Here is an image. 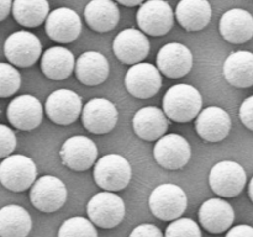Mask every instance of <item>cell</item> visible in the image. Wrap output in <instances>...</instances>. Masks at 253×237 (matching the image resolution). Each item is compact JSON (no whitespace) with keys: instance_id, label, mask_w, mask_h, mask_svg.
<instances>
[{"instance_id":"6da1fadb","label":"cell","mask_w":253,"mask_h":237,"mask_svg":"<svg viewBox=\"0 0 253 237\" xmlns=\"http://www.w3.org/2000/svg\"><path fill=\"white\" fill-rule=\"evenodd\" d=\"M203 105L202 94L189 84H177L166 91L163 111L175 122H189L199 114Z\"/></svg>"},{"instance_id":"7a4b0ae2","label":"cell","mask_w":253,"mask_h":237,"mask_svg":"<svg viewBox=\"0 0 253 237\" xmlns=\"http://www.w3.org/2000/svg\"><path fill=\"white\" fill-rule=\"evenodd\" d=\"M148 205L151 212L157 219L162 221H174L187 210L188 198L180 187L165 183L152 190Z\"/></svg>"},{"instance_id":"3957f363","label":"cell","mask_w":253,"mask_h":237,"mask_svg":"<svg viewBox=\"0 0 253 237\" xmlns=\"http://www.w3.org/2000/svg\"><path fill=\"white\" fill-rule=\"evenodd\" d=\"M132 177L131 164L123 156L106 155L99 158L94 167V180L96 184L108 192H119L125 189Z\"/></svg>"},{"instance_id":"277c9868","label":"cell","mask_w":253,"mask_h":237,"mask_svg":"<svg viewBox=\"0 0 253 237\" xmlns=\"http://www.w3.org/2000/svg\"><path fill=\"white\" fill-rule=\"evenodd\" d=\"M36 164L26 156L10 155L0 164V182L11 192L27 190L36 182Z\"/></svg>"},{"instance_id":"5b68a950","label":"cell","mask_w":253,"mask_h":237,"mask_svg":"<svg viewBox=\"0 0 253 237\" xmlns=\"http://www.w3.org/2000/svg\"><path fill=\"white\" fill-rule=\"evenodd\" d=\"M86 214L89 219L101 229L116 227L125 216V204L113 192H101L94 195L88 202Z\"/></svg>"},{"instance_id":"8992f818","label":"cell","mask_w":253,"mask_h":237,"mask_svg":"<svg viewBox=\"0 0 253 237\" xmlns=\"http://www.w3.org/2000/svg\"><path fill=\"white\" fill-rule=\"evenodd\" d=\"M246 172L234 160H222L211 168L209 174L210 188L222 198H234L241 194L246 185Z\"/></svg>"},{"instance_id":"52a82bcc","label":"cell","mask_w":253,"mask_h":237,"mask_svg":"<svg viewBox=\"0 0 253 237\" xmlns=\"http://www.w3.org/2000/svg\"><path fill=\"white\" fill-rule=\"evenodd\" d=\"M137 25L150 36H163L170 31L174 24V14L165 0H147L138 9Z\"/></svg>"},{"instance_id":"ba28073f","label":"cell","mask_w":253,"mask_h":237,"mask_svg":"<svg viewBox=\"0 0 253 237\" xmlns=\"http://www.w3.org/2000/svg\"><path fill=\"white\" fill-rule=\"evenodd\" d=\"M30 200L40 211L54 212L67 201V188L59 178L43 175L32 185Z\"/></svg>"},{"instance_id":"9c48e42d","label":"cell","mask_w":253,"mask_h":237,"mask_svg":"<svg viewBox=\"0 0 253 237\" xmlns=\"http://www.w3.org/2000/svg\"><path fill=\"white\" fill-rule=\"evenodd\" d=\"M42 46L36 35L29 31H17L10 35L4 43L5 57L16 67L27 68L40 58Z\"/></svg>"},{"instance_id":"30bf717a","label":"cell","mask_w":253,"mask_h":237,"mask_svg":"<svg viewBox=\"0 0 253 237\" xmlns=\"http://www.w3.org/2000/svg\"><path fill=\"white\" fill-rule=\"evenodd\" d=\"M155 159L165 169L175 170L184 167L190 159V145L183 136L177 133L162 136L153 148Z\"/></svg>"},{"instance_id":"8fae6325","label":"cell","mask_w":253,"mask_h":237,"mask_svg":"<svg viewBox=\"0 0 253 237\" xmlns=\"http://www.w3.org/2000/svg\"><path fill=\"white\" fill-rule=\"evenodd\" d=\"M160 72V69L151 63L132 64V67L126 72V89L137 99L152 98L162 86V77Z\"/></svg>"},{"instance_id":"7c38bea8","label":"cell","mask_w":253,"mask_h":237,"mask_svg":"<svg viewBox=\"0 0 253 237\" xmlns=\"http://www.w3.org/2000/svg\"><path fill=\"white\" fill-rule=\"evenodd\" d=\"M59 155L62 163L69 169L84 172L95 163L98 158V147L94 141L85 136H73L64 141Z\"/></svg>"},{"instance_id":"4fadbf2b","label":"cell","mask_w":253,"mask_h":237,"mask_svg":"<svg viewBox=\"0 0 253 237\" xmlns=\"http://www.w3.org/2000/svg\"><path fill=\"white\" fill-rule=\"evenodd\" d=\"M82 122L89 132L95 135L110 132L118 122L116 106L108 99H91L82 111Z\"/></svg>"},{"instance_id":"5bb4252c","label":"cell","mask_w":253,"mask_h":237,"mask_svg":"<svg viewBox=\"0 0 253 237\" xmlns=\"http://www.w3.org/2000/svg\"><path fill=\"white\" fill-rule=\"evenodd\" d=\"M44 109L51 121L62 126L76 122L81 111H83L81 96L69 89L53 91L47 98Z\"/></svg>"},{"instance_id":"9a60e30c","label":"cell","mask_w":253,"mask_h":237,"mask_svg":"<svg viewBox=\"0 0 253 237\" xmlns=\"http://www.w3.org/2000/svg\"><path fill=\"white\" fill-rule=\"evenodd\" d=\"M150 41L142 31L125 29L116 35L113 42V51L116 58L125 64L140 63L148 56Z\"/></svg>"},{"instance_id":"2e32d148","label":"cell","mask_w":253,"mask_h":237,"mask_svg":"<svg viewBox=\"0 0 253 237\" xmlns=\"http://www.w3.org/2000/svg\"><path fill=\"white\" fill-rule=\"evenodd\" d=\"M6 116L15 128L21 131H31L41 123L43 109L39 99L32 95H20L10 101Z\"/></svg>"},{"instance_id":"e0dca14e","label":"cell","mask_w":253,"mask_h":237,"mask_svg":"<svg viewBox=\"0 0 253 237\" xmlns=\"http://www.w3.org/2000/svg\"><path fill=\"white\" fill-rule=\"evenodd\" d=\"M82 21L79 15L69 7H58L49 12L46 20V34L53 41L69 43L81 35Z\"/></svg>"},{"instance_id":"ac0fdd59","label":"cell","mask_w":253,"mask_h":237,"mask_svg":"<svg viewBox=\"0 0 253 237\" xmlns=\"http://www.w3.org/2000/svg\"><path fill=\"white\" fill-rule=\"evenodd\" d=\"M157 67L168 78H182L193 67V54L187 46L178 42L167 43L158 51Z\"/></svg>"},{"instance_id":"d6986e66","label":"cell","mask_w":253,"mask_h":237,"mask_svg":"<svg viewBox=\"0 0 253 237\" xmlns=\"http://www.w3.org/2000/svg\"><path fill=\"white\" fill-rule=\"evenodd\" d=\"M197 133L208 142H220L227 137L231 130V118L220 106H209L195 120Z\"/></svg>"},{"instance_id":"ffe728a7","label":"cell","mask_w":253,"mask_h":237,"mask_svg":"<svg viewBox=\"0 0 253 237\" xmlns=\"http://www.w3.org/2000/svg\"><path fill=\"white\" fill-rule=\"evenodd\" d=\"M235 220L231 205L225 200L214 198L203 202L199 209L200 225L210 234H221L230 229Z\"/></svg>"},{"instance_id":"44dd1931","label":"cell","mask_w":253,"mask_h":237,"mask_svg":"<svg viewBox=\"0 0 253 237\" xmlns=\"http://www.w3.org/2000/svg\"><path fill=\"white\" fill-rule=\"evenodd\" d=\"M220 34L230 43L250 41L253 37V16L244 9L227 10L220 19Z\"/></svg>"},{"instance_id":"7402d4cb","label":"cell","mask_w":253,"mask_h":237,"mask_svg":"<svg viewBox=\"0 0 253 237\" xmlns=\"http://www.w3.org/2000/svg\"><path fill=\"white\" fill-rule=\"evenodd\" d=\"M132 126L136 135L142 140H160L168 128L167 115L156 106H145L136 111Z\"/></svg>"},{"instance_id":"603a6c76","label":"cell","mask_w":253,"mask_h":237,"mask_svg":"<svg viewBox=\"0 0 253 237\" xmlns=\"http://www.w3.org/2000/svg\"><path fill=\"white\" fill-rule=\"evenodd\" d=\"M76 76L82 84L95 86L106 80L110 72L109 62L99 52H84L76 62Z\"/></svg>"},{"instance_id":"cb8c5ba5","label":"cell","mask_w":253,"mask_h":237,"mask_svg":"<svg viewBox=\"0 0 253 237\" xmlns=\"http://www.w3.org/2000/svg\"><path fill=\"white\" fill-rule=\"evenodd\" d=\"M227 83L235 88L245 89L253 85V53L237 51L230 54L222 67Z\"/></svg>"},{"instance_id":"d4e9b609","label":"cell","mask_w":253,"mask_h":237,"mask_svg":"<svg viewBox=\"0 0 253 237\" xmlns=\"http://www.w3.org/2000/svg\"><path fill=\"white\" fill-rule=\"evenodd\" d=\"M209 0H180L175 9L178 22L187 31H200L211 19Z\"/></svg>"},{"instance_id":"484cf974","label":"cell","mask_w":253,"mask_h":237,"mask_svg":"<svg viewBox=\"0 0 253 237\" xmlns=\"http://www.w3.org/2000/svg\"><path fill=\"white\" fill-rule=\"evenodd\" d=\"M88 26L96 32H108L115 29L120 20V11L113 0H91L84 9Z\"/></svg>"},{"instance_id":"4316f807","label":"cell","mask_w":253,"mask_h":237,"mask_svg":"<svg viewBox=\"0 0 253 237\" xmlns=\"http://www.w3.org/2000/svg\"><path fill=\"white\" fill-rule=\"evenodd\" d=\"M76 68L74 56L69 49L54 46L47 49L41 58V69L47 78L63 80L68 78Z\"/></svg>"},{"instance_id":"83f0119b","label":"cell","mask_w":253,"mask_h":237,"mask_svg":"<svg viewBox=\"0 0 253 237\" xmlns=\"http://www.w3.org/2000/svg\"><path fill=\"white\" fill-rule=\"evenodd\" d=\"M32 229L29 212L20 205H6L0 210V236L26 237Z\"/></svg>"},{"instance_id":"f1b7e54d","label":"cell","mask_w":253,"mask_h":237,"mask_svg":"<svg viewBox=\"0 0 253 237\" xmlns=\"http://www.w3.org/2000/svg\"><path fill=\"white\" fill-rule=\"evenodd\" d=\"M12 15L17 24L24 27H37L49 15L47 0H14Z\"/></svg>"},{"instance_id":"f546056e","label":"cell","mask_w":253,"mask_h":237,"mask_svg":"<svg viewBox=\"0 0 253 237\" xmlns=\"http://www.w3.org/2000/svg\"><path fill=\"white\" fill-rule=\"evenodd\" d=\"M58 237H98L91 220L82 216L69 217L58 230Z\"/></svg>"},{"instance_id":"4dcf8cb0","label":"cell","mask_w":253,"mask_h":237,"mask_svg":"<svg viewBox=\"0 0 253 237\" xmlns=\"http://www.w3.org/2000/svg\"><path fill=\"white\" fill-rule=\"evenodd\" d=\"M21 85L19 71L7 63L0 64V96L2 99L14 95Z\"/></svg>"},{"instance_id":"1f68e13d","label":"cell","mask_w":253,"mask_h":237,"mask_svg":"<svg viewBox=\"0 0 253 237\" xmlns=\"http://www.w3.org/2000/svg\"><path fill=\"white\" fill-rule=\"evenodd\" d=\"M165 237H202V231L192 219H177L168 225Z\"/></svg>"},{"instance_id":"d6a6232c","label":"cell","mask_w":253,"mask_h":237,"mask_svg":"<svg viewBox=\"0 0 253 237\" xmlns=\"http://www.w3.org/2000/svg\"><path fill=\"white\" fill-rule=\"evenodd\" d=\"M16 147V136L6 125H0V157L6 158Z\"/></svg>"},{"instance_id":"836d02e7","label":"cell","mask_w":253,"mask_h":237,"mask_svg":"<svg viewBox=\"0 0 253 237\" xmlns=\"http://www.w3.org/2000/svg\"><path fill=\"white\" fill-rule=\"evenodd\" d=\"M239 115L245 127L253 131V95L245 99L244 103L240 106Z\"/></svg>"},{"instance_id":"e575fe53","label":"cell","mask_w":253,"mask_h":237,"mask_svg":"<svg viewBox=\"0 0 253 237\" xmlns=\"http://www.w3.org/2000/svg\"><path fill=\"white\" fill-rule=\"evenodd\" d=\"M130 237H163L162 231L153 224H142L136 226Z\"/></svg>"},{"instance_id":"d590c367","label":"cell","mask_w":253,"mask_h":237,"mask_svg":"<svg viewBox=\"0 0 253 237\" xmlns=\"http://www.w3.org/2000/svg\"><path fill=\"white\" fill-rule=\"evenodd\" d=\"M225 237H253V227L250 225H237L230 229Z\"/></svg>"},{"instance_id":"8d00e7d4","label":"cell","mask_w":253,"mask_h":237,"mask_svg":"<svg viewBox=\"0 0 253 237\" xmlns=\"http://www.w3.org/2000/svg\"><path fill=\"white\" fill-rule=\"evenodd\" d=\"M12 0H0V20L4 21L12 10Z\"/></svg>"},{"instance_id":"74e56055","label":"cell","mask_w":253,"mask_h":237,"mask_svg":"<svg viewBox=\"0 0 253 237\" xmlns=\"http://www.w3.org/2000/svg\"><path fill=\"white\" fill-rule=\"evenodd\" d=\"M119 4L124 5V6H128V7H133L137 6V5H142L145 0H116Z\"/></svg>"},{"instance_id":"f35d334b","label":"cell","mask_w":253,"mask_h":237,"mask_svg":"<svg viewBox=\"0 0 253 237\" xmlns=\"http://www.w3.org/2000/svg\"><path fill=\"white\" fill-rule=\"evenodd\" d=\"M249 197H250V199H251V201L253 202V177L249 184Z\"/></svg>"}]
</instances>
